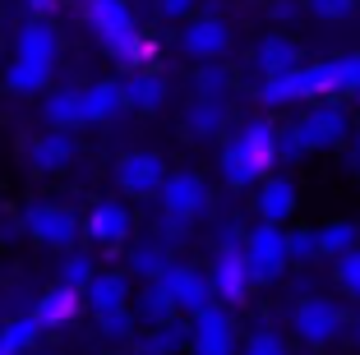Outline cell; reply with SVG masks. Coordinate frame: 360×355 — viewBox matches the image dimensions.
I'll use <instances>...</instances> for the list:
<instances>
[{"label": "cell", "mask_w": 360, "mask_h": 355, "mask_svg": "<svg viewBox=\"0 0 360 355\" xmlns=\"http://www.w3.org/2000/svg\"><path fill=\"white\" fill-rule=\"evenodd\" d=\"M360 97V56H333V60L296 65L286 74H273L259 88L264 106H291V102H333V97Z\"/></svg>", "instance_id": "6da1fadb"}, {"label": "cell", "mask_w": 360, "mask_h": 355, "mask_svg": "<svg viewBox=\"0 0 360 355\" xmlns=\"http://www.w3.org/2000/svg\"><path fill=\"white\" fill-rule=\"evenodd\" d=\"M84 19L93 28V37L102 42V51L125 70H143V60L153 56V42L139 32V19L129 10V0H84Z\"/></svg>", "instance_id": "7a4b0ae2"}, {"label": "cell", "mask_w": 360, "mask_h": 355, "mask_svg": "<svg viewBox=\"0 0 360 355\" xmlns=\"http://www.w3.org/2000/svg\"><path fill=\"white\" fill-rule=\"evenodd\" d=\"M240 259H245V272H250V282L259 286H273L277 277L286 272V231L273 226V221H259L240 245Z\"/></svg>", "instance_id": "3957f363"}, {"label": "cell", "mask_w": 360, "mask_h": 355, "mask_svg": "<svg viewBox=\"0 0 360 355\" xmlns=\"http://www.w3.org/2000/svg\"><path fill=\"white\" fill-rule=\"evenodd\" d=\"M23 226H28V235L37 245H46V250H75L79 231H84V221H79L75 208H65V203L56 199H37L28 212H23Z\"/></svg>", "instance_id": "277c9868"}, {"label": "cell", "mask_w": 360, "mask_h": 355, "mask_svg": "<svg viewBox=\"0 0 360 355\" xmlns=\"http://www.w3.org/2000/svg\"><path fill=\"white\" fill-rule=\"evenodd\" d=\"M286 129L296 134L300 153H323V148H338L351 134V115L338 102H314L296 125H286Z\"/></svg>", "instance_id": "5b68a950"}, {"label": "cell", "mask_w": 360, "mask_h": 355, "mask_svg": "<svg viewBox=\"0 0 360 355\" xmlns=\"http://www.w3.org/2000/svg\"><path fill=\"white\" fill-rule=\"evenodd\" d=\"M291 323H296V337L305 346H328L347 333V309L328 295H305L291 314Z\"/></svg>", "instance_id": "8992f818"}, {"label": "cell", "mask_w": 360, "mask_h": 355, "mask_svg": "<svg viewBox=\"0 0 360 355\" xmlns=\"http://www.w3.org/2000/svg\"><path fill=\"white\" fill-rule=\"evenodd\" d=\"M158 203H162V217L190 226V221H199L203 212H208V185H203V176H194V171H171L158 189Z\"/></svg>", "instance_id": "52a82bcc"}, {"label": "cell", "mask_w": 360, "mask_h": 355, "mask_svg": "<svg viewBox=\"0 0 360 355\" xmlns=\"http://www.w3.org/2000/svg\"><path fill=\"white\" fill-rule=\"evenodd\" d=\"M208 286H212V295L222 304H240L245 295H250V272H245V259H240V240H236L231 231L222 235V245H217V259H212V268H208Z\"/></svg>", "instance_id": "ba28073f"}, {"label": "cell", "mask_w": 360, "mask_h": 355, "mask_svg": "<svg viewBox=\"0 0 360 355\" xmlns=\"http://www.w3.org/2000/svg\"><path fill=\"white\" fill-rule=\"evenodd\" d=\"M158 286L171 295L176 314H203L212 304V286H208V272H199L194 263H167L158 277Z\"/></svg>", "instance_id": "9c48e42d"}, {"label": "cell", "mask_w": 360, "mask_h": 355, "mask_svg": "<svg viewBox=\"0 0 360 355\" xmlns=\"http://www.w3.org/2000/svg\"><path fill=\"white\" fill-rule=\"evenodd\" d=\"M180 51L190 56V60H199V65L222 60V56L231 51V28H226V23L217 19L212 10L190 14V19H185V28H180Z\"/></svg>", "instance_id": "30bf717a"}, {"label": "cell", "mask_w": 360, "mask_h": 355, "mask_svg": "<svg viewBox=\"0 0 360 355\" xmlns=\"http://www.w3.org/2000/svg\"><path fill=\"white\" fill-rule=\"evenodd\" d=\"M194 355H236V323L222 304H208L203 314L190 318V346Z\"/></svg>", "instance_id": "8fae6325"}, {"label": "cell", "mask_w": 360, "mask_h": 355, "mask_svg": "<svg viewBox=\"0 0 360 355\" xmlns=\"http://www.w3.org/2000/svg\"><path fill=\"white\" fill-rule=\"evenodd\" d=\"M167 180V162L158 153H120L116 157V185L129 199H153Z\"/></svg>", "instance_id": "7c38bea8"}, {"label": "cell", "mask_w": 360, "mask_h": 355, "mask_svg": "<svg viewBox=\"0 0 360 355\" xmlns=\"http://www.w3.org/2000/svg\"><path fill=\"white\" fill-rule=\"evenodd\" d=\"M129 226H134V217H129V208H125V203L102 199L93 212H88L84 235H88V240H97L102 250H116V245H125V240H129Z\"/></svg>", "instance_id": "4fadbf2b"}, {"label": "cell", "mask_w": 360, "mask_h": 355, "mask_svg": "<svg viewBox=\"0 0 360 355\" xmlns=\"http://www.w3.org/2000/svg\"><path fill=\"white\" fill-rule=\"evenodd\" d=\"M75 162V134H65V129H46L28 143V167L37 176H56Z\"/></svg>", "instance_id": "5bb4252c"}, {"label": "cell", "mask_w": 360, "mask_h": 355, "mask_svg": "<svg viewBox=\"0 0 360 355\" xmlns=\"http://www.w3.org/2000/svg\"><path fill=\"white\" fill-rule=\"evenodd\" d=\"M14 56L56 65V56H60V32H56V23L42 19V14H32V19L19 28V37H14Z\"/></svg>", "instance_id": "9a60e30c"}, {"label": "cell", "mask_w": 360, "mask_h": 355, "mask_svg": "<svg viewBox=\"0 0 360 355\" xmlns=\"http://www.w3.org/2000/svg\"><path fill=\"white\" fill-rule=\"evenodd\" d=\"M259 221H273V226H282L291 212H296V180L291 176H264L259 180Z\"/></svg>", "instance_id": "2e32d148"}, {"label": "cell", "mask_w": 360, "mask_h": 355, "mask_svg": "<svg viewBox=\"0 0 360 355\" xmlns=\"http://www.w3.org/2000/svg\"><path fill=\"white\" fill-rule=\"evenodd\" d=\"M84 304L102 318V314L129 309V277L125 272H93V282L84 286Z\"/></svg>", "instance_id": "e0dca14e"}, {"label": "cell", "mask_w": 360, "mask_h": 355, "mask_svg": "<svg viewBox=\"0 0 360 355\" xmlns=\"http://www.w3.org/2000/svg\"><path fill=\"white\" fill-rule=\"evenodd\" d=\"M120 97H125L129 111L153 115L162 102H167V79H162V74H153V70H129V79L120 84Z\"/></svg>", "instance_id": "ac0fdd59"}, {"label": "cell", "mask_w": 360, "mask_h": 355, "mask_svg": "<svg viewBox=\"0 0 360 355\" xmlns=\"http://www.w3.org/2000/svg\"><path fill=\"white\" fill-rule=\"evenodd\" d=\"M79 106H84V125H102V120L125 111V97H120L116 79H97V84L79 88Z\"/></svg>", "instance_id": "d6986e66"}, {"label": "cell", "mask_w": 360, "mask_h": 355, "mask_svg": "<svg viewBox=\"0 0 360 355\" xmlns=\"http://www.w3.org/2000/svg\"><path fill=\"white\" fill-rule=\"evenodd\" d=\"M217 167H222V180H226L231 189L259 185V180L268 176V171H264V167L255 162V153H250V148H245V143H240L236 134H231V138L222 143V162H217Z\"/></svg>", "instance_id": "ffe728a7"}, {"label": "cell", "mask_w": 360, "mask_h": 355, "mask_svg": "<svg viewBox=\"0 0 360 355\" xmlns=\"http://www.w3.org/2000/svg\"><path fill=\"white\" fill-rule=\"evenodd\" d=\"M255 65H259L264 79L296 70V65H300V42H296V37H286V32H268L264 42L255 46Z\"/></svg>", "instance_id": "44dd1931"}, {"label": "cell", "mask_w": 360, "mask_h": 355, "mask_svg": "<svg viewBox=\"0 0 360 355\" xmlns=\"http://www.w3.org/2000/svg\"><path fill=\"white\" fill-rule=\"evenodd\" d=\"M51 70H56V65L14 56V60L5 65V88H10L14 97H37V93H46V88H51Z\"/></svg>", "instance_id": "7402d4cb"}, {"label": "cell", "mask_w": 360, "mask_h": 355, "mask_svg": "<svg viewBox=\"0 0 360 355\" xmlns=\"http://www.w3.org/2000/svg\"><path fill=\"white\" fill-rule=\"evenodd\" d=\"M236 138H240L250 153H255V162L273 176V167H277V125L273 120H264V115H255V120H245L240 129H236Z\"/></svg>", "instance_id": "603a6c76"}, {"label": "cell", "mask_w": 360, "mask_h": 355, "mask_svg": "<svg viewBox=\"0 0 360 355\" xmlns=\"http://www.w3.org/2000/svg\"><path fill=\"white\" fill-rule=\"evenodd\" d=\"M79 304H84V295L79 291H65V286H51V291L37 300V309H32V318H37V328H65L70 318L79 314Z\"/></svg>", "instance_id": "cb8c5ba5"}, {"label": "cell", "mask_w": 360, "mask_h": 355, "mask_svg": "<svg viewBox=\"0 0 360 355\" xmlns=\"http://www.w3.org/2000/svg\"><path fill=\"white\" fill-rule=\"evenodd\" d=\"M226 125V102L217 97H194V106L185 111V134L190 138H217Z\"/></svg>", "instance_id": "d4e9b609"}, {"label": "cell", "mask_w": 360, "mask_h": 355, "mask_svg": "<svg viewBox=\"0 0 360 355\" xmlns=\"http://www.w3.org/2000/svg\"><path fill=\"white\" fill-rule=\"evenodd\" d=\"M42 115H46V125L51 129H79L84 125V106H79V88H56V93H46L42 102Z\"/></svg>", "instance_id": "484cf974"}, {"label": "cell", "mask_w": 360, "mask_h": 355, "mask_svg": "<svg viewBox=\"0 0 360 355\" xmlns=\"http://www.w3.org/2000/svg\"><path fill=\"white\" fill-rule=\"evenodd\" d=\"M37 337H42L37 318L32 314H14V318L0 323V355H28L37 346Z\"/></svg>", "instance_id": "4316f807"}, {"label": "cell", "mask_w": 360, "mask_h": 355, "mask_svg": "<svg viewBox=\"0 0 360 355\" xmlns=\"http://www.w3.org/2000/svg\"><path fill=\"white\" fill-rule=\"evenodd\" d=\"M134 318H143L148 328H162V323H171V318H180V314H176L171 295L162 291L158 282H143V291L134 295Z\"/></svg>", "instance_id": "83f0119b"}, {"label": "cell", "mask_w": 360, "mask_h": 355, "mask_svg": "<svg viewBox=\"0 0 360 355\" xmlns=\"http://www.w3.org/2000/svg\"><path fill=\"white\" fill-rule=\"evenodd\" d=\"M167 263H171V254H167V245H162V240H139L134 250H129V272L143 277V282H158Z\"/></svg>", "instance_id": "f1b7e54d"}, {"label": "cell", "mask_w": 360, "mask_h": 355, "mask_svg": "<svg viewBox=\"0 0 360 355\" xmlns=\"http://www.w3.org/2000/svg\"><path fill=\"white\" fill-rule=\"evenodd\" d=\"M356 221H342V217H333V221H323V226L314 231V240H319V254H328V259H342L347 250H356Z\"/></svg>", "instance_id": "f546056e"}, {"label": "cell", "mask_w": 360, "mask_h": 355, "mask_svg": "<svg viewBox=\"0 0 360 355\" xmlns=\"http://www.w3.org/2000/svg\"><path fill=\"white\" fill-rule=\"evenodd\" d=\"M190 346V323H180V318H171V323L153 328L148 337H143V355H176Z\"/></svg>", "instance_id": "4dcf8cb0"}, {"label": "cell", "mask_w": 360, "mask_h": 355, "mask_svg": "<svg viewBox=\"0 0 360 355\" xmlns=\"http://www.w3.org/2000/svg\"><path fill=\"white\" fill-rule=\"evenodd\" d=\"M231 79H236V74L226 70L222 60H208V65H199V74H194V93H199V97H217V102H222V97L231 93Z\"/></svg>", "instance_id": "1f68e13d"}, {"label": "cell", "mask_w": 360, "mask_h": 355, "mask_svg": "<svg viewBox=\"0 0 360 355\" xmlns=\"http://www.w3.org/2000/svg\"><path fill=\"white\" fill-rule=\"evenodd\" d=\"M93 272L97 268H93V259H88V254H75V250H70V254H65V263H60V282H56V286L84 295V286L93 282Z\"/></svg>", "instance_id": "d6a6232c"}, {"label": "cell", "mask_w": 360, "mask_h": 355, "mask_svg": "<svg viewBox=\"0 0 360 355\" xmlns=\"http://www.w3.org/2000/svg\"><path fill=\"white\" fill-rule=\"evenodd\" d=\"M240 355H286V342L277 328H255V333L245 337V351Z\"/></svg>", "instance_id": "836d02e7"}, {"label": "cell", "mask_w": 360, "mask_h": 355, "mask_svg": "<svg viewBox=\"0 0 360 355\" xmlns=\"http://www.w3.org/2000/svg\"><path fill=\"white\" fill-rule=\"evenodd\" d=\"M333 277H338V286L347 295H356V300H360V245L338 259V272H333Z\"/></svg>", "instance_id": "e575fe53"}, {"label": "cell", "mask_w": 360, "mask_h": 355, "mask_svg": "<svg viewBox=\"0 0 360 355\" xmlns=\"http://www.w3.org/2000/svg\"><path fill=\"white\" fill-rule=\"evenodd\" d=\"M300 5H305V14H314V19H328V23L351 19V10H356V0H300Z\"/></svg>", "instance_id": "d590c367"}, {"label": "cell", "mask_w": 360, "mask_h": 355, "mask_svg": "<svg viewBox=\"0 0 360 355\" xmlns=\"http://www.w3.org/2000/svg\"><path fill=\"white\" fill-rule=\"evenodd\" d=\"M319 254V240H314V231L309 226H300V231H286V259H314Z\"/></svg>", "instance_id": "8d00e7d4"}, {"label": "cell", "mask_w": 360, "mask_h": 355, "mask_svg": "<svg viewBox=\"0 0 360 355\" xmlns=\"http://www.w3.org/2000/svg\"><path fill=\"white\" fill-rule=\"evenodd\" d=\"M97 328H102V337H111V342H125V337L134 333V314H129V309L102 314V318H97Z\"/></svg>", "instance_id": "74e56055"}, {"label": "cell", "mask_w": 360, "mask_h": 355, "mask_svg": "<svg viewBox=\"0 0 360 355\" xmlns=\"http://www.w3.org/2000/svg\"><path fill=\"white\" fill-rule=\"evenodd\" d=\"M300 14H305V5H300V0H273V5H268V19L273 23H300Z\"/></svg>", "instance_id": "f35d334b"}, {"label": "cell", "mask_w": 360, "mask_h": 355, "mask_svg": "<svg viewBox=\"0 0 360 355\" xmlns=\"http://www.w3.org/2000/svg\"><path fill=\"white\" fill-rule=\"evenodd\" d=\"M194 5H199V0H158V19L180 23V19H190V14H194Z\"/></svg>", "instance_id": "ab89813d"}, {"label": "cell", "mask_w": 360, "mask_h": 355, "mask_svg": "<svg viewBox=\"0 0 360 355\" xmlns=\"http://www.w3.org/2000/svg\"><path fill=\"white\" fill-rule=\"evenodd\" d=\"M296 157H305L300 143H296V134H291V129H277V162H296Z\"/></svg>", "instance_id": "60d3db41"}, {"label": "cell", "mask_w": 360, "mask_h": 355, "mask_svg": "<svg viewBox=\"0 0 360 355\" xmlns=\"http://www.w3.org/2000/svg\"><path fill=\"white\" fill-rule=\"evenodd\" d=\"M28 10H32V14H42V19H46V10H51V0H28Z\"/></svg>", "instance_id": "b9f144b4"}, {"label": "cell", "mask_w": 360, "mask_h": 355, "mask_svg": "<svg viewBox=\"0 0 360 355\" xmlns=\"http://www.w3.org/2000/svg\"><path fill=\"white\" fill-rule=\"evenodd\" d=\"M351 333H356V337H360V323H356V328H351Z\"/></svg>", "instance_id": "7bdbcfd3"}, {"label": "cell", "mask_w": 360, "mask_h": 355, "mask_svg": "<svg viewBox=\"0 0 360 355\" xmlns=\"http://www.w3.org/2000/svg\"><path fill=\"white\" fill-rule=\"evenodd\" d=\"M305 355H314V351H305Z\"/></svg>", "instance_id": "ee69618b"}]
</instances>
